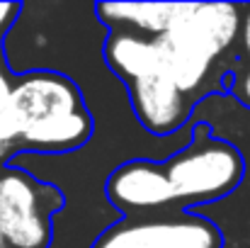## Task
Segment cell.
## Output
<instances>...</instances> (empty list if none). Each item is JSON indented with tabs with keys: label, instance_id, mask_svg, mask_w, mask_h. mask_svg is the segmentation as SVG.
Returning a JSON list of instances; mask_svg holds the SVG:
<instances>
[{
	"label": "cell",
	"instance_id": "6da1fadb",
	"mask_svg": "<svg viewBox=\"0 0 250 248\" xmlns=\"http://www.w3.org/2000/svg\"><path fill=\"white\" fill-rule=\"evenodd\" d=\"M243 5L233 2H180L163 39L170 71L185 92L207 90L214 76L233 73L241 59L233 54L241 37Z\"/></svg>",
	"mask_w": 250,
	"mask_h": 248
},
{
	"label": "cell",
	"instance_id": "7a4b0ae2",
	"mask_svg": "<svg viewBox=\"0 0 250 248\" xmlns=\"http://www.w3.org/2000/svg\"><path fill=\"white\" fill-rule=\"evenodd\" d=\"M175 204L197 207L229 197L246 175V161L238 146L211 134L209 124L192 127V136L166 163Z\"/></svg>",
	"mask_w": 250,
	"mask_h": 248
},
{
	"label": "cell",
	"instance_id": "3957f363",
	"mask_svg": "<svg viewBox=\"0 0 250 248\" xmlns=\"http://www.w3.org/2000/svg\"><path fill=\"white\" fill-rule=\"evenodd\" d=\"M85 100L73 78L59 71L15 73L7 105L0 112V165L22 154V136L44 122L85 112Z\"/></svg>",
	"mask_w": 250,
	"mask_h": 248
},
{
	"label": "cell",
	"instance_id": "277c9868",
	"mask_svg": "<svg viewBox=\"0 0 250 248\" xmlns=\"http://www.w3.org/2000/svg\"><path fill=\"white\" fill-rule=\"evenodd\" d=\"M63 192L20 165L0 170V248H49Z\"/></svg>",
	"mask_w": 250,
	"mask_h": 248
},
{
	"label": "cell",
	"instance_id": "5b68a950",
	"mask_svg": "<svg viewBox=\"0 0 250 248\" xmlns=\"http://www.w3.org/2000/svg\"><path fill=\"white\" fill-rule=\"evenodd\" d=\"M216 224L197 214L124 217L104 229L92 248H221Z\"/></svg>",
	"mask_w": 250,
	"mask_h": 248
},
{
	"label": "cell",
	"instance_id": "8992f818",
	"mask_svg": "<svg viewBox=\"0 0 250 248\" xmlns=\"http://www.w3.org/2000/svg\"><path fill=\"white\" fill-rule=\"evenodd\" d=\"M126 88L136 122L153 136H175L192 119L194 102L177 88L170 66L131 81Z\"/></svg>",
	"mask_w": 250,
	"mask_h": 248
},
{
	"label": "cell",
	"instance_id": "52a82bcc",
	"mask_svg": "<svg viewBox=\"0 0 250 248\" xmlns=\"http://www.w3.org/2000/svg\"><path fill=\"white\" fill-rule=\"evenodd\" d=\"M104 195L109 204L126 217H151L175 204L166 165L156 158H131L117 165L104 182Z\"/></svg>",
	"mask_w": 250,
	"mask_h": 248
},
{
	"label": "cell",
	"instance_id": "ba28073f",
	"mask_svg": "<svg viewBox=\"0 0 250 248\" xmlns=\"http://www.w3.org/2000/svg\"><path fill=\"white\" fill-rule=\"evenodd\" d=\"M177 10L180 2H95V12L102 24L144 37H163Z\"/></svg>",
	"mask_w": 250,
	"mask_h": 248
},
{
	"label": "cell",
	"instance_id": "9c48e42d",
	"mask_svg": "<svg viewBox=\"0 0 250 248\" xmlns=\"http://www.w3.org/2000/svg\"><path fill=\"white\" fill-rule=\"evenodd\" d=\"M20 10H22L20 2H0V112L7 105V97L15 85V73L10 71V66L5 61V34L15 24Z\"/></svg>",
	"mask_w": 250,
	"mask_h": 248
},
{
	"label": "cell",
	"instance_id": "30bf717a",
	"mask_svg": "<svg viewBox=\"0 0 250 248\" xmlns=\"http://www.w3.org/2000/svg\"><path fill=\"white\" fill-rule=\"evenodd\" d=\"M226 90L231 92L233 100H238L243 107L250 110V64L241 61L236 71L226 78Z\"/></svg>",
	"mask_w": 250,
	"mask_h": 248
},
{
	"label": "cell",
	"instance_id": "8fae6325",
	"mask_svg": "<svg viewBox=\"0 0 250 248\" xmlns=\"http://www.w3.org/2000/svg\"><path fill=\"white\" fill-rule=\"evenodd\" d=\"M238 54L250 64V5H243V22H241V37H238Z\"/></svg>",
	"mask_w": 250,
	"mask_h": 248
}]
</instances>
